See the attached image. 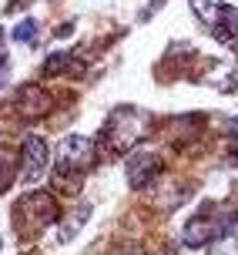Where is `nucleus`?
Wrapping results in <instances>:
<instances>
[{
  "label": "nucleus",
  "mask_w": 238,
  "mask_h": 255,
  "mask_svg": "<svg viewBox=\"0 0 238 255\" xmlns=\"http://www.w3.org/2000/svg\"><path fill=\"white\" fill-rule=\"evenodd\" d=\"M222 7H225L222 0H191V10L201 17V24H205V27L215 24V17H218V10H222Z\"/></svg>",
  "instance_id": "10"
},
{
  "label": "nucleus",
  "mask_w": 238,
  "mask_h": 255,
  "mask_svg": "<svg viewBox=\"0 0 238 255\" xmlns=\"http://www.w3.org/2000/svg\"><path fill=\"white\" fill-rule=\"evenodd\" d=\"M225 229V222H218V212H215V205H205L198 215L188 222V229H185V245L188 249H205V245L218 239Z\"/></svg>",
  "instance_id": "4"
},
{
  "label": "nucleus",
  "mask_w": 238,
  "mask_h": 255,
  "mask_svg": "<svg viewBox=\"0 0 238 255\" xmlns=\"http://www.w3.org/2000/svg\"><path fill=\"white\" fill-rule=\"evenodd\" d=\"M225 232L238 242V215H228V218H225Z\"/></svg>",
  "instance_id": "14"
},
{
  "label": "nucleus",
  "mask_w": 238,
  "mask_h": 255,
  "mask_svg": "<svg viewBox=\"0 0 238 255\" xmlns=\"http://www.w3.org/2000/svg\"><path fill=\"white\" fill-rule=\"evenodd\" d=\"M88 218H91V205H81V208H77L74 215L67 218V222H64L61 229H57V242H71V239L77 235V229H81V225H84Z\"/></svg>",
  "instance_id": "9"
},
{
  "label": "nucleus",
  "mask_w": 238,
  "mask_h": 255,
  "mask_svg": "<svg viewBox=\"0 0 238 255\" xmlns=\"http://www.w3.org/2000/svg\"><path fill=\"white\" fill-rule=\"evenodd\" d=\"M81 64L77 61H71V54H50L47 57V64H44V74H50V77H57L61 71H77Z\"/></svg>",
  "instance_id": "11"
},
{
  "label": "nucleus",
  "mask_w": 238,
  "mask_h": 255,
  "mask_svg": "<svg viewBox=\"0 0 238 255\" xmlns=\"http://www.w3.org/2000/svg\"><path fill=\"white\" fill-rule=\"evenodd\" d=\"M24 165H20V181L24 185H34V181H40V175L47 171V144H44V138H30L24 141Z\"/></svg>",
  "instance_id": "6"
},
{
  "label": "nucleus",
  "mask_w": 238,
  "mask_h": 255,
  "mask_svg": "<svg viewBox=\"0 0 238 255\" xmlns=\"http://www.w3.org/2000/svg\"><path fill=\"white\" fill-rule=\"evenodd\" d=\"M0 40H3V34H0ZM0 64H3V51H0Z\"/></svg>",
  "instance_id": "17"
},
{
  "label": "nucleus",
  "mask_w": 238,
  "mask_h": 255,
  "mask_svg": "<svg viewBox=\"0 0 238 255\" xmlns=\"http://www.w3.org/2000/svg\"><path fill=\"white\" fill-rule=\"evenodd\" d=\"M208 30H212V37L218 40V44H225V47H228V44H238V10L225 3Z\"/></svg>",
  "instance_id": "8"
},
{
  "label": "nucleus",
  "mask_w": 238,
  "mask_h": 255,
  "mask_svg": "<svg viewBox=\"0 0 238 255\" xmlns=\"http://www.w3.org/2000/svg\"><path fill=\"white\" fill-rule=\"evenodd\" d=\"M10 37L17 40V44H27V40H34V37H37V20H24V24H17Z\"/></svg>",
  "instance_id": "12"
},
{
  "label": "nucleus",
  "mask_w": 238,
  "mask_h": 255,
  "mask_svg": "<svg viewBox=\"0 0 238 255\" xmlns=\"http://www.w3.org/2000/svg\"><path fill=\"white\" fill-rule=\"evenodd\" d=\"M94 165V141L84 134H67L57 144V185L64 181V191L74 195L81 188V171Z\"/></svg>",
  "instance_id": "3"
},
{
  "label": "nucleus",
  "mask_w": 238,
  "mask_h": 255,
  "mask_svg": "<svg viewBox=\"0 0 238 255\" xmlns=\"http://www.w3.org/2000/svg\"><path fill=\"white\" fill-rule=\"evenodd\" d=\"M225 128H228V131H232V134H235V138H238V118H232V121H228Z\"/></svg>",
  "instance_id": "16"
},
{
  "label": "nucleus",
  "mask_w": 238,
  "mask_h": 255,
  "mask_svg": "<svg viewBox=\"0 0 238 255\" xmlns=\"http://www.w3.org/2000/svg\"><path fill=\"white\" fill-rule=\"evenodd\" d=\"M13 108H17V115H20V118H44V115H50L54 101H50V94L44 88L27 84V88H20V94H17Z\"/></svg>",
  "instance_id": "7"
},
{
  "label": "nucleus",
  "mask_w": 238,
  "mask_h": 255,
  "mask_svg": "<svg viewBox=\"0 0 238 255\" xmlns=\"http://www.w3.org/2000/svg\"><path fill=\"white\" fill-rule=\"evenodd\" d=\"M111 255H141V249H138V245H131V242H127V245H118V249H114Z\"/></svg>",
  "instance_id": "15"
},
{
  "label": "nucleus",
  "mask_w": 238,
  "mask_h": 255,
  "mask_svg": "<svg viewBox=\"0 0 238 255\" xmlns=\"http://www.w3.org/2000/svg\"><path fill=\"white\" fill-rule=\"evenodd\" d=\"M151 118L138 108H131V104H121V108H114V115L108 118V128H104V141H108V151L111 154H127L134 151V144H138L144 134L151 131Z\"/></svg>",
  "instance_id": "1"
},
{
  "label": "nucleus",
  "mask_w": 238,
  "mask_h": 255,
  "mask_svg": "<svg viewBox=\"0 0 238 255\" xmlns=\"http://www.w3.org/2000/svg\"><path fill=\"white\" fill-rule=\"evenodd\" d=\"M27 255H30V252H27Z\"/></svg>",
  "instance_id": "18"
},
{
  "label": "nucleus",
  "mask_w": 238,
  "mask_h": 255,
  "mask_svg": "<svg viewBox=\"0 0 238 255\" xmlns=\"http://www.w3.org/2000/svg\"><path fill=\"white\" fill-rule=\"evenodd\" d=\"M10 171H13V154L10 151H0V191L10 185Z\"/></svg>",
  "instance_id": "13"
},
{
  "label": "nucleus",
  "mask_w": 238,
  "mask_h": 255,
  "mask_svg": "<svg viewBox=\"0 0 238 255\" xmlns=\"http://www.w3.org/2000/svg\"><path fill=\"white\" fill-rule=\"evenodd\" d=\"M164 171V158L158 151H134L127 158V181L141 188V185H151Z\"/></svg>",
  "instance_id": "5"
},
{
  "label": "nucleus",
  "mask_w": 238,
  "mask_h": 255,
  "mask_svg": "<svg viewBox=\"0 0 238 255\" xmlns=\"http://www.w3.org/2000/svg\"><path fill=\"white\" fill-rule=\"evenodd\" d=\"M54 218H57V202L50 191H27L13 205V232L20 239H37Z\"/></svg>",
  "instance_id": "2"
}]
</instances>
